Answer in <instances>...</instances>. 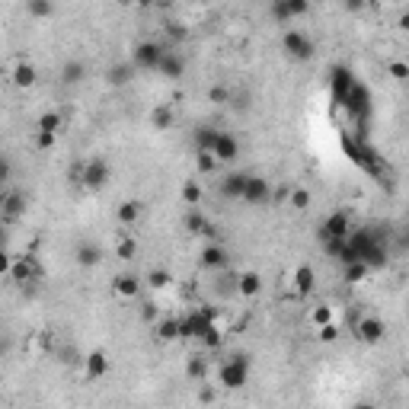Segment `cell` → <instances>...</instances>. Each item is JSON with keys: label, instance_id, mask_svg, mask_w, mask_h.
<instances>
[{"label": "cell", "instance_id": "6da1fadb", "mask_svg": "<svg viewBox=\"0 0 409 409\" xmlns=\"http://www.w3.org/2000/svg\"><path fill=\"white\" fill-rule=\"evenodd\" d=\"M74 176H77V183L84 185V189H90V192H100L102 185L109 183L112 170H109V163L102 157H87L84 163H77V167H74Z\"/></svg>", "mask_w": 409, "mask_h": 409}, {"label": "cell", "instance_id": "7a4b0ae2", "mask_svg": "<svg viewBox=\"0 0 409 409\" xmlns=\"http://www.w3.org/2000/svg\"><path fill=\"white\" fill-rule=\"evenodd\" d=\"M221 387L227 390H240V387L250 384V361L243 358V355H234V358H227L221 365V374H217Z\"/></svg>", "mask_w": 409, "mask_h": 409}, {"label": "cell", "instance_id": "3957f363", "mask_svg": "<svg viewBox=\"0 0 409 409\" xmlns=\"http://www.w3.org/2000/svg\"><path fill=\"white\" fill-rule=\"evenodd\" d=\"M282 51L288 55V58H294V61H307L310 55H313V39H310L304 29L288 26V29L282 33Z\"/></svg>", "mask_w": 409, "mask_h": 409}, {"label": "cell", "instance_id": "277c9868", "mask_svg": "<svg viewBox=\"0 0 409 409\" xmlns=\"http://www.w3.org/2000/svg\"><path fill=\"white\" fill-rule=\"evenodd\" d=\"M352 333H355V339L365 345H377L381 339H384L387 333V326L381 317H374V313H361L355 323H352Z\"/></svg>", "mask_w": 409, "mask_h": 409}, {"label": "cell", "instance_id": "5b68a950", "mask_svg": "<svg viewBox=\"0 0 409 409\" xmlns=\"http://www.w3.org/2000/svg\"><path fill=\"white\" fill-rule=\"evenodd\" d=\"M45 269L39 266V259L35 256H13V266H10V278L17 284H35L42 282Z\"/></svg>", "mask_w": 409, "mask_h": 409}, {"label": "cell", "instance_id": "8992f818", "mask_svg": "<svg viewBox=\"0 0 409 409\" xmlns=\"http://www.w3.org/2000/svg\"><path fill=\"white\" fill-rule=\"evenodd\" d=\"M163 51H167V48H160L157 42H141V45H134V51H131V67H138V71H157L160 58H163Z\"/></svg>", "mask_w": 409, "mask_h": 409}, {"label": "cell", "instance_id": "52a82bcc", "mask_svg": "<svg viewBox=\"0 0 409 409\" xmlns=\"http://www.w3.org/2000/svg\"><path fill=\"white\" fill-rule=\"evenodd\" d=\"M35 80H39V71H35V64H33V61L19 58L17 64L10 67V84L17 87V90H33V87H35Z\"/></svg>", "mask_w": 409, "mask_h": 409}, {"label": "cell", "instance_id": "ba28073f", "mask_svg": "<svg viewBox=\"0 0 409 409\" xmlns=\"http://www.w3.org/2000/svg\"><path fill=\"white\" fill-rule=\"evenodd\" d=\"M211 154H215L217 163H230V160L240 157V141H237L234 134L227 131H217L215 144H211Z\"/></svg>", "mask_w": 409, "mask_h": 409}, {"label": "cell", "instance_id": "9c48e42d", "mask_svg": "<svg viewBox=\"0 0 409 409\" xmlns=\"http://www.w3.org/2000/svg\"><path fill=\"white\" fill-rule=\"evenodd\" d=\"M307 13H310L307 0H282V3H272V17H275L282 26H288L298 17H307Z\"/></svg>", "mask_w": 409, "mask_h": 409}, {"label": "cell", "instance_id": "30bf717a", "mask_svg": "<svg viewBox=\"0 0 409 409\" xmlns=\"http://www.w3.org/2000/svg\"><path fill=\"white\" fill-rule=\"evenodd\" d=\"M144 282L138 275H131V272H122V275L112 278V291H116L118 301H134L138 294H141Z\"/></svg>", "mask_w": 409, "mask_h": 409}, {"label": "cell", "instance_id": "8fae6325", "mask_svg": "<svg viewBox=\"0 0 409 409\" xmlns=\"http://www.w3.org/2000/svg\"><path fill=\"white\" fill-rule=\"evenodd\" d=\"M234 288L243 301H256L259 291H262V275L253 272V269L250 272H240V275H234Z\"/></svg>", "mask_w": 409, "mask_h": 409}, {"label": "cell", "instance_id": "7c38bea8", "mask_svg": "<svg viewBox=\"0 0 409 409\" xmlns=\"http://www.w3.org/2000/svg\"><path fill=\"white\" fill-rule=\"evenodd\" d=\"M227 250L221 246V243H205L201 246V256H199V266L201 269H211V272H221V269H227Z\"/></svg>", "mask_w": 409, "mask_h": 409}, {"label": "cell", "instance_id": "4fadbf2b", "mask_svg": "<svg viewBox=\"0 0 409 409\" xmlns=\"http://www.w3.org/2000/svg\"><path fill=\"white\" fill-rule=\"evenodd\" d=\"M272 185L262 179V176H246V185H243V199L240 201H250V205H266Z\"/></svg>", "mask_w": 409, "mask_h": 409}, {"label": "cell", "instance_id": "5bb4252c", "mask_svg": "<svg viewBox=\"0 0 409 409\" xmlns=\"http://www.w3.org/2000/svg\"><path fill=\"white\" fill-rule=\"evenodd\" d=\"M106 374H109V355L102 349H93L84 358V377L87 381H100Z\"/></svg>", "mask_w": 409, "mask_h": 409}, {"label": "cell", "instance_id": "9a60e30c", "mask_svg": "<svg viewBox=\"0 0 409 409\" xmlns=\"http://www.w3.org/2000/svg\"><path fill=\"white\" fill-rule=\"evenodd\" d=\"M323 230H326V237H329V243H336V240H349V230H352L349 215H345V211H333V215L326 217Z\"/></svg>", "mask_w": 409, "mask_h": 409}, {"label": "cell", "instance_id": "2e32d148", "mask_svg": "<svg viewBox=\"0 0 409 409\" xmlns=\"http://www.w3.org/2000/svg\"><path fill=\"white\" fill-rule=\"evenodd\" d=\"M313 284H317V272H313V266L301 262V266L294 269V275H291V288H294V294L307 298V294L313 291Z\"/></svg>", "mask_w": 409, "mask_h": 409}, {"label": "cell", "instance_id": "e0dca14e", "mask_svg": "<svg viewBox=\"0 0 409 409\" xmlns=\"http://www.w3.org/2000/svg\"><path fill=\"white\" fill-rule=\"evenodd\" d=\"M26 215V195L23 192H7L0 195V217L3 221H17Z\"/></svg>", "mask_w": 409, "mask_h": 409}, {"label": "cell", "instance_id": "ac0fdd59", "mask_svg": "<svg viewBox=\"0 0 409 409\" xmlns=\"http://www.w3.org/2000/svg\"><path fill=\"white\" fill-rule=\"evenodd\" d=\"M116 221H118L122 227H134L138 221H141V201H134V199L118 201V208H116Z\"/></svg>", "mask_w": 409, "mask_h": 409}, {"label": "cell", "instance_id": "d6986e66", "mask_svg": "<svg viewBox=\"0 0 409 409\" xmlns=\"http://www.w3.org/2000/svg\"><path fill=\"white\" fill-rule=\"evenodd\" d=\"M74 256H77V266H84V269H93L102 262V250L96 243H77Z\"/></svg>", "mask_w": 409, "mask_h": 409}, {"label": "cell", "instance_id": "ffe728a7", "mask_svg": "<svg viewBox=\"0 0 409 409\" xmlns=\"http://www.w3.org/2000/svg\"><path fill=\"white\" fill-rule=\"evenodd\" d=\"M154 336L160 343H176L179 339V317H160L154 323Z\"/></svg>", "mask_w": 409, "mask_h": 409}, {"label": "cell", "instance_id": "44dd1931", "mask_svg": "<svg viewBox=\"0 0 409 409\" xmlns=\"http://www.w3.org/2000/svg\"><path fill=\"white\" fill-rule=\"evenodd\" d=\"M157 71L163 77H179L185 71V61L179 58V51L167 48V51H163V58H160V64H157Z\"/></svg>", "mask_w": 409, "mask_h": 409}, {"label": "cell", "instance_id": "7402d4cb", "mask_svg": "<svg viewBox=\"0 0 409 409\" xmlns=\"http://www.w3.org/2000/svg\"><path fill=\"white\" fill-rule=\"evenodd\" d=\"M307 323L313 326V329H320V326H329V323H336L333 304H326V301L313 304V307H310V313H307Z\"/></svg>", "mask_w": 409, "mask_h": 409}, {"label": "cell", "instance_id": "603a6c76", "mask_svg": "<svg viewBox=\"0 0 409 409\" xmlns=\"http://www.w3.org/2000/svg\"><path fill=\"white\" fill-rule=\"evenodd\" d=\"M64 128V116H61L58 109H45L39 122H35V131H45V134H58Z\"/></svg>", "mask_w": 409, "mask_h": 409}, {"label": "cell", "instance_id": "cb8c5ba5", "mask_svg": "<svg viewBox=\"0 0 409 409\" xmlns=\"http://www.w3.org/2000/svg\"><path fill=\"white\" fill-rule=\"evenodd\" d=\"M183 224H185V230H189V234H201V237H205V234H215V230H211V221L201 215L199 208H189V215H185Z\"/></svg>", "mask_w": 409, "mask_h": 409}, {"label": "cell", "instance_id": "d4e9b609", "mask_svg": "<svg viewBox=\"0 0 409 409\" xmlns=\"http://www.w3.org/2000/svg\"><path fill=\"white\" fill-rule=\"evenodd\" d=\"M179 199H183V205H189V208H199L201 201H205V185H201L199 179H189V183L183 185Z\"/></svg>", "mask_w": 409, "mask_h": 409}, {"label": "cell", "instance_id": "484cf974", "mask_svg": "<svg viewBox=\"0 0 409 409\" xmlns=\"http://www.w3.org/2000/svg\"><path fill=\"white\" fill-rule=\"evenodd\" d=\"M151 125L157 128V131H170V128L176 125V112H173V106H154V112H151Z\"/></svg>", "mask_w": 409, "mask_h": 409}, {"label": "cell", "instance_id": "4316f807", "mask_svg": "<svg viewBox=\"0 0 409 409\" xmlns=\"http://www.w3.org/2000/svg\"><path fill=\"white\" fill-rule=\"evenodd\" d=\"M170 284H173V272L163 266H154L151 272H147V288L151 291H167Z\"/></svg>", "mask_w": 409, "mask_h": 409}, {"label": "cell", "instance_id": "83f0119b", "mask_svg": "<svg viewBox=\"0 0 409 409\" xmlns=\"http://www.w3.org/2000/svg\"><path fill=\"white\" fill-rule=\"evenodd\" d=\"M243 185H246V173H230L224 183H221V192H224L227 199L240 201L243 199Z\"/></svg>", "mask_w": 409, "mask_h": 409}, {"label": "cell", "instance_id": "f1b7e54d", "mask_svg": "<svg viewBox=\"0 0 409 409\" xmlns=\"http://www.w3.org/2000/svg\"><path fill=\"white\" fill-rule=\"evenodd\" d=\"M310 201H313V192H310L307 185H291V195H288V205L294 211H307Z\"/></svg>", "mask_w": 409, "mask_h": 409}, {"label": "cell", "instance_id": "f546056e", "mask_svg": "<svg viewBox=\"0 0 409 409\" xmlns=\"http://www.w3.org/2000/svg\"><path fill=\"white\" fill-rule=\"evenodd\" d=\"M387 77H390L393 84H406V80H409L406 58H390V61H387Z\"/></svg>", "mask_w": 409, "mask_h": 409}, {"label": "cell", "instance_id": "4dcf8cb0", "mask_svg": "<svg viewBox=\"0 0 409 409\" xmlns=\"http://www.w3.org/2000/svg\"><path fill=\"white\" fill-rule=\"evenodd\" d=\"M205 374H208V361H205V355H192L189 358V365H185V377L189 381H205Z\"/></svg>", "mask_w": 409, "mask_h": 409}, {"label": "cell", "instance_id": "1f68e13d", "mask_svg": "<svg viewBox=\"0 0 409 409\" xmlns=\"http://www.w3.org/2000/svg\"><path fill=\"white\" fill-rule=\"evenodd\" d=\"M48 349H51L48 333H33L29 339H26V352H29V355H35V358H39V355H45Z\"/></svg>", "mask_w": 409, "mask_h": 409}, {"label": "cell", "instance_id": "d6a6232c", "mask_svg": "<svg viewBox=\"0 0 409 409\" xmlns=\"http://www.w3.org/2000/svg\"><path fill=\"white\" fill-rule=\"evenodd\" d=\"M26 13L35 19H48V17H55V3H48V0H29Z\"/></svg>", "mask_w": 409, "mask_h": 409}, {"label": "cell", "instance_id": "836d02e7", "mask_svg": "<svg viewBox=\"0 0 409 409\" xmlns=\"http://www.w3.org/2000/svg\"><path fill=\"white\" fill-rule=\"evenodd\" d=\"M367 272H371L367 262H349V266H345V282L358 284V282H365V278H367Z\"/></svg>", "mask_w": 409, "mask_h": 409}, {"label": "cell", "instance_id": "e575fe53", "mask_svg": "<svg viewBox=\"0 0 409 409\" xmlns=\"http://www.w3.org/2000/svg\"><path fill=\"white\" fill-rule=\"evenodd\" d=\"M116 256L125 259V262L128 259H134L138 256V240H134V237H122V240L116 243Z\"/></svg>", "mask_w": 409, "mask_h": 409}, {"label": "cell", "instance_id": "d590c367", "mask_svg": "<svg viewBox=\"0 0 409 409\" xmlns=\"http://www.w3.org/2000/svg\"><path fill=\"white\" fill-rule=\"evenodd\" d=\"M217 167H221V163L215 160V154H208V151L195 154V170H199V173H215Z\"/></svg>", "mask_w": 409, "mask_h": 409}, {"label": "cell", "instance_id": "8d00e7d4", "mask_svg": "<svg viewBox=\"0 0 409 409\" xmlns=\"http://www.w3.org/2000/svg\"><path fill=\"white\" fill-rule=\"evenodd\" d=\"M84 74H87V67L80 61H67L64 64V84H80Z\"/></svg>", "mask_w": 409, "mask_h": 409}, {"label": "cell", "instance_id": "74e56055", "mask_svg": "<svg viewBox=\"0 0 409 409\" xmlns=\"http://www.w3.org/2000/svg\"><path fill=\"white\" fill-rule=\"evenodd\" d=\"M230 96H234V93H230V87H224V84H215L208 90V102H215V106H227Z\"/></svg>", "mask_w": 409, "mask_h": 409}, {"label": "cell", "instance_id": "f35d334b", "mask_svg": "<svg viewBox=\"0 0 409 409\" xmlns=\"http://www.w3.org/2000/svg\"><path fill=\"white\" fill-rule=\"evenodd\" d=\"M215 138H217V131L211 125L199 128V131H195V144H199V151H208L211 154V144H215Z\"/></svg>", "mask_w": 409, "mask_h": 409}, {"label": "cell", "instance_id": "ab89813d", "mask_svg": "<svg viewBox=\"0 0 409 409\" xmlns=\"http://www.w3.org/2000/svg\"><path fill=\"white\" fill-rule=\"evenodd\" d=\"M128 80H131V67L128 64H116L109 71V84L112 87H122V84H128Z\"/></svg>", "mask_w": 409, "mask_h": 409}, {"label": "cell", "instance_id": "60d3db41", "mask_svg": "<svg viewBox=\"0 0 409 409\" xmlns=\"http://www.w3.org/2000/svg\"><path fill=\"white\" fill-rule=\"evenodd\" d=\"M288 195H291V183H278L272 192H269V201L275 205H288Z\"/></svg>", "mask_w": 409, "mask_h": 409}, {"label": "cell", "instance_id": "b9f144b4", "mask_svg": "<svg viewBox=\"0 0 409 409\" xmlns=\"http://www.w3.org/2000/svg\"><path fill=\"white\" fill-rule=\"evenodd\" d=\"M55 141H58V134H45V131H35V138H33L35 151H51Z\"/></svg>", "mask_w": 409, "mask_h": 409}, {"label": "cell", "instance_id": "7bdbcfd3", "mask_svg": "<svg viewBox=\"0 0 409 409\" xmlns=\"http://www.w3.org/2000/svg\"><path fill=\"white\" fill-rule=\"evenodd\" d=\"M336 339H339V323H329L317 329V343H336Z\"/></svg>", "mask_w": 409, "mask_h": 409}, {"label": "cell", "instance_id": "ee69618b", "mask_svg": "<svg viewBox=\"0 0 409 409\" xmlns=\"http://www.w3.org/2000/svg\"><path fill=\"white\" fill-rule=\"evenodd\" d=\"M217 400V390L211 384H205V381H201V387H199V403H205V406H208V403H215Z\"/></svg>", "mask_w": 409, "mask_h": 409}, {"label": "cell", "instance_id": "f6af8a7d", "mask_svg": "<svg viewBox=\"0 0 409 409\" xmlns=\"http://www.w3.org/2000/svg\"><path fill=\"white\" fill-rule=\"evenodd\" d=\"M10 266H13V256H10V253L0 246V278L10 275Z\"/></svg>", "mask_w": 409, "mask_h": 409}, {"label": "cell", "instance_id": "bcb514c9", "mask_svg": "<svg viewBox=\"0 0 409 409\" xmlns=\"http://www.w3.org/2000/svg\"><path fill=\"white\" fill-rule=\"evenodd\" d=\"M167 33L173 35V39H185V33H189V29H185L183 23H170V26H167Z\"/></svg>", "mask_w": 409, "mask_h": 409}, {"label": "cell", "instance_id": "7dc6e473", "mask_svg": "<svg viewBox=\"0 0 409 409\" xmlns=\"http://www.w3.org/2000/svg\"><path fill=\"white\" fill-rule=\"evenodd\" d=\"M7 179H10V163L0 160V183H7Z\"/></svg>", "mask_w": 409, "mask_h": 409}, {"label": "cell", "instance_id": "c3c4849f", "mask_svg": "<svg viewBox=\"0 0 409 409\" xmlns=\"http://www.w3.org/2000/svg\"><path fill=\"white\" fill-rule=\"evenodd\" d=\"M355 409H377V406H374V403H358Z\"/></svg>", "mask_w": 409, "mask_h": 409}, {"label": "cell", "instance_id": "681fc988", "mask_svg": "<svg viewBox=\"0 0 409 409\" xmlns=\"http://www.w3.org/2000/svg\"><path fill=\"white\" fill-rule=\"evenodd\" d=\"M0 160H3V151H0Z\"/></svg>", "mask_w": 409, "mask_h": 409}]
</instances>
